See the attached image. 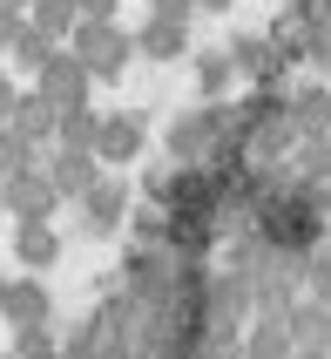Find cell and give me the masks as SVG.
Instances as JSON below:
<instances>
[{
	"mask_svg": "<svg viewBox=\"0 0 331 359\" xmlns=\"http://www.w3.org/2000/svg\"><path fill=\"white\" fill-rule=\"evenodd\" d=\"M68 20H75V7H68V0H41V27H48V34H55V27H68Z\"/></svg>",
	"mask_w": 331,
	"mask_h": 359,
	"instance_id": "3957f363",
	"label": "cell"
},
{
	"mask_svg": "<svg viewBox=\"0 0 331 359\" xmlns=\"http://www.w3.org/2000/svg\"><path fill=\"white\" fill-rule=\"evenodd\" d=\"M149 48H156V55H176V48H183V20H156V27H149Z\"/></svg>",
	"mask_w": 331,
	"mask_h": 359,
	"instance_id": "7a4b0ae2",
	"label": "cell"
},
{
	"mask_svg": "<svg viewBox=\"0 0 331 359\" xmlns=\"http://www.w3.org/2000/svg\"><path fill=\"white\" fill-rule=\"evenodd\" d=\"M203 7H230V0H203Z\"/></svg>",
	"mask_w": 331,
	"mask_h": 359,
	"instance_id": "8992f818",
	"label": "cell"
},
{
	"mask_svg": "<svg viewBox=\"0 0 331 359\" xmlns=\"http://www.w3.org/2000/svg\"><path fill=\"white\" fill-rule=\"evenodd\" d=\"M190 14V0H156V20H183Z\"/></svg>",
	"mask_w": 331,
	"mask_h": 359,
	"instance_id": "277c9868",
	"label": "cell"
},
{
	"mask_svg": "<svg viewBox=\"0 0 331 359\" xmlns=\"http://www.w3.org/2000/svg\"><path fill=\"white\" fill-rule=\"evenodd\" d=\"M0 7H20V0H0Z\"/></svg>",
	"mask_w": 331,
	"mask_h": 359,
	"instance_id": "52a82bcc",
	"label": "cell"
},
{
	"mask_svg": "<svg viewBox=\"0 0 331 359\" xmlns=\"http://www.w3.org/2000/svg\"><path fill=\"white\" fill-rule=\"evenodd\" d=\"M81 55H88V68H108V75H115L122 55H129V41H122L115 27H81Z\"/></svg>",
	"mask_w": 331,
	"mask_h": 359,
	"instance_id": "6da1fadb",
	"label": "cell"
},
{
	"mask_svg": "<svg viewBox=\"0 0 331 359\" xmlns=\"http://www.w3.org/2000/svg\"><path fill=\"white\" fill-rule=\"evenodd\" d=\"M81 7H88V14H101V7H115V0H81Z\"/></svg>",
	"mask_w": 331,
	"mask_h": 359,
	"instance_id": "5b68a950",
	"label": "cell"
}]
</instances>
